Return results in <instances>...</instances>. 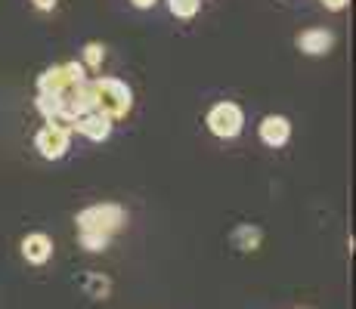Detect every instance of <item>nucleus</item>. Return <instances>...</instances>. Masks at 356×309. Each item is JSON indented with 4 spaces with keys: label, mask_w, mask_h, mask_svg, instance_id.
Listing matches in <instances>:
<instances>
[{
    "label": "nucleus",
    "mask_w": 356,
    "mask_h": 309,
    "mask_svg": "<svg viewBox=\"0 0 356 309\" xmlns=\"http://www.w3.org/2000/svg\"><path fill=\"white\" fill-rule=\"evenodd\" d=\"M38 112L47 121L59 118V115H65V99H59V96H38Z\"/></svg>",
    "instance_id": "12"
},
{
    "label": "nucleus",
    "mask_w": 356,
    "mask_h": 309,
    "mask_svg": "<svg viewBox=\"0 0 356 309\" xmlns=\"http://www.w3.org/2000/svg\"><path fill=\"white\" fill-rule=\"evenodd\" d=\"M78 242H81V247H87L90 253H99V251H106V247H108V238L106 235H93V232H78Z\"/></svg>",
    "instance_id": "15"
},
{
    "label": "nucleus",
    "mask_w": 356,
    "mask_h": 309,
    "mask_svg": "<svg viewBox=\"0 0 356 309\" xmlns=\"http://www.w3.org/2000/svg\"><path fill=\"white\" fill-rule=\"evenodd\" d=\"M34 146H38L40 158H47V161H59V158H65V152L72 149V133L44 124V127L38 130V136H34Z\"/></svg>",
    "instance_id": "5"
},
{
    "label": "nucleus",
    "mask_w": 356,
    "mask_h": 309,
    "mask_svg": "<svg viewBox=\"0 0 356 309\" xmlns=\"http://www.w3.org/2000/svg\"><path fill=\"white\" fill-rule=\"evenodd\" d=\"M34 6H38L40 12H50V10H56V0H31Z\"/></svg>",
    "instance_id": "16"
},
{
    "label": "nucleus",
    "mask_w": 356,
    "mask_h": 309,
    "mask_svg": "<svg viewBox=\"0 0 356 309\" xmlns=\"http://www.w3.org/2000/svg\"><path fill=\"white\" fill-rule=\"evenodd\" d=\"M90 93H93V112H99L108 121L127 118L130 108H134V93L118 78H93Z\"/></svg>",
    "instance_id": "1"
},
{
    "label": "nucleus",
    "mask_w": 356,
    "mask_h": 309,
    "mask_svg": "<svg viewBox=\"0 0 356 309\" xmlns=\"http://www.w3.org/2000/svg\"><path fill=\"white\" fill-rule=\"evenodd\" d=\"M347 3H350V0H323V6H325V10H334V12H338V10H344Z\"/></svg>",
    "instance_id": "17"
},
{
    "label": "nucleus",
    "mask_w": 356,
    "mask_h": 309,
    "mask_svg": "<svg viewBox=\"0 0 356 309\" xmlns=\"http://www.w3.org/2000/svg\"><path fill=\"white\" fill-rule=\"evenodd\" d=\"M204 124H208V130L217 136V140H232V136L242 133L245 112L236 106V102H229V99L227 102H217V106H211Z\"/></svg>",
    "instance_id": "4"
},
{
    "label": "nucleus",
    "mask_w": 356,
    "mask_h": 309,
    "mask_svg": "<svg viewBox=\"0 0 356 309\" xmlns=\"http://www.w3.org/2000/svg\"><path fill=\"white\" fill-rule=\"evenodd\" d=\"M257 133H260V142H264V146L282 149L285 142L291 140V121L285 118V115H266V118L260 121Z\"/></svg>",
    "instance_id": "6"
},
{
    "label": "nucleus",
    "mask_w": 356,
    "mask_h": 309,
    "mask_svg": "<svg viewBox=\"0 0 356 309\" xmlns=\"http://www.w3.org/2000/svg\"><path fill=\"white\" fill-rule=\"evenodd\" d=\"M74 223H78V232H93V235L112 238L115 232L127 223V214H124V208L106 201V204H90V208H84Z\"/></svg>",
    "instance_id": "3"
},
{
    "label": "nucleus",
    "mask_w": 356,
    "mask_h": 309,
    "mask_svg": "<svg viewBox=\"0 0 356 309\" xmlns=\"http://www.w3.org/2000/svg\"><path fill=\"white\" fill-rule=\"evenodd\" d=\"M102 59H106V47L97 44V40H90V44L84 47V62H81V65L90 68V72H99V68H102Z\"/></svg>",
    "instance_id": "13"
},
{
    "label": "nucleus",
    "mask_w": 356,
    "mask_h": 309,
    "mask_svg": "<svg viewBox=\"0 0 356 309\" xmlns=\"http://www.w3.org/2000/svg\"><path fill=\"white\" fill-rule=\"evenodd\" d=\"M130 3H134L136 10H149V6H155L159 0H130Z\"/></svg>",
    "instance_id": "18"
},
{
    "label": "nucleus",
    "mask_w": 356,
    "mask_h": 309,
    "mask_svg": "<svg viewBox=\"0 0 356 309\" xmlns=\"http://www.w3.org/2000/svg\"><path fill=\"white\" fill-rule=\"evenodd\" d=\"M84 287L93 300H106L108 291H112V281H108L106 276H99V272H90V276L84 278Z\"/></svg>",
    "instance_id": "11"
},
{
    "label": "nucleus",
    "mask_w": 356,
    "mask_h": 309,
    "mask_svg": "<svg viewBox=\"0 0 356 309\" xmlns=\"http://www.w3.org/2000/svg\"><path fill=\"white\" fill-rule=\"evenodd\" d=\"M260 238H264V232H260L257 226H238V229L232 232V244H236L238 251H257Z\"/></svg>",
    "instance_id": "10"
},
{
    "label": "nucleus",
    "mask_w": 356,
    "mask_h": 309,
    "mask_svg": "<svg viewBox=\"0 0 356 309\" xmlns=\"http://www.w3.org/2000/svg\"><path fill=\"white\" fill-rule=\"evenodd\" d=\"M168 6L177 19H193L198 12V6H202V0H168Z\"/></svg>",
    "instance_id": "14"
},
{
    "label": "nucleus",
    "mask_w": 356,
    "mask_h": 309,
    "mask_svg": "<svg viewBox=\"0 0 356 309\" xmlns=\"http://www.w3.org/2000/svg\"><path fill=\"white\" fill-rule=\"evenodd\" d=\"M72 130H78L81 136H87V140H93V142H102V140H108V133H112V121L102 118L99 112H87V115H78V118H74Z\"/></svg>",
    "instance_id": "9"
},
{
    "label": "nucleus",
    "mask_w": 356,
    "mask_h": 309,
    "mask_svg": "<svg viewBox=\"0 0 356 309\" xmlns=\"http://www.w3.org/2000/svg\"><path fill=\"white\" fill-rule=\"evenodd\" d=\"M298 47H300V53H307V56H325V53L334 47V34L328 28H307V31L298 34Z\"/></svg>",
    "instance_id": "8"
},
{
    "label": "nucleus",
    "mask_w": 356,
    "mask_h": 309,
    "mask_svg": "<svg viewBox=\"0 0 356 309\" xmlns=\"http://www.w3.org/2000/svg\"><path fill=\"white\" fill-rule=\"evenodd\" d=\"M87 78V68L81 62H63V65L47 68L38 78V96H59V99H68L74 87H81Z\"/></svg>",
    "instance_id": "2"
},
{
    "label": "nucleus",
    "mask_w": 356,
    "mask_h": 309,
    "mask_svg": "<svg viewBox=\"0 0 356 309\" xmlns=\"http://www.w3.org/2000/svg\"><path fill=\"white\" fill-rule=\"evenodd\" d=\"M22 257L29 260L31 266L50 263V257H53V238L47 235V232H29V235L22 238Z\"/></svg>",
    "instance_id": "7"
}]
</instances>
